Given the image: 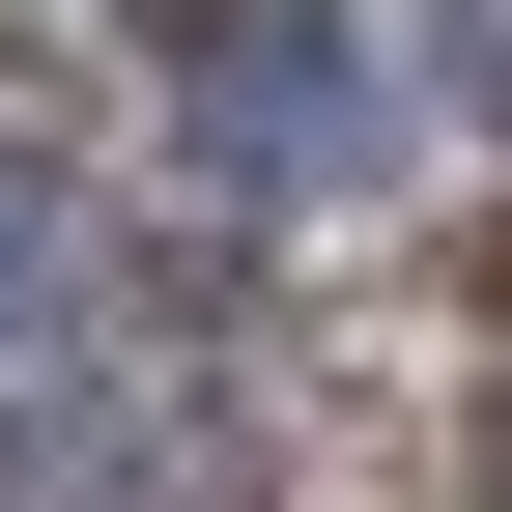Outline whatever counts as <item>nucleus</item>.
<instances>
[{
  "mask_svg": "<svg viewBox=\"0 0 512 512\" xmlns=\"http://www.w3.org/2000/svg\"><path fill=\"white\" fill-rule=\"evenodd\" d=\"M114 29H143L171 86H200V57H228V29H285V0H114Z\"/></svg>",
  "mask_w": 512,
  "mask_h": 512,
  "instance_id": "3",
  "label": "nucleus"
},
{
  "mask_svg": "<svg viewBox=\"0 0 512 512\" xmlns=\"http://www.w3.org/2000/svg\"><path fill=\"white\" fill-rule=\"evenodd\" d=\"M200 143L256 171V200H285V171H313V200H342V171L399 143V86H370V57H342V0H285V29H228V57H200Z\"/></svg>",
  "mask_w": 512,
  "mask_h": 512,
  "instance_id": "1",
  "label": "nucleus"
},
{
  "mask_svg": "<svg viewBox=\"0 0 512 512\" xmlns=\"http://www.w3.org/2000/svg\"><path fill=\"white\" fill-rule=\"evenodd\" d=\"M456 57H484V114H512V0H456Z\"/></svg>",
  "mask_w": 512,
  "mask_h": 512,
  "instance_id": "4",
  "label": "nucleus"
},
{
  "mask_svg": "<svg viewBox=\"0 0 512 512\" xmlns=\"http://www.w3.org/2000/svg\"><path fill=\"white\" fill-rule=\"evenodd\" d=\"M57 285H86V200H57V171H29V143H0V342H29V313H57Z\"/></svg>",
  "mask_w": 512,
  "mask_h": 512,
  "instance_id": "2",
  "label": "nucleus"
}]
</instances>
